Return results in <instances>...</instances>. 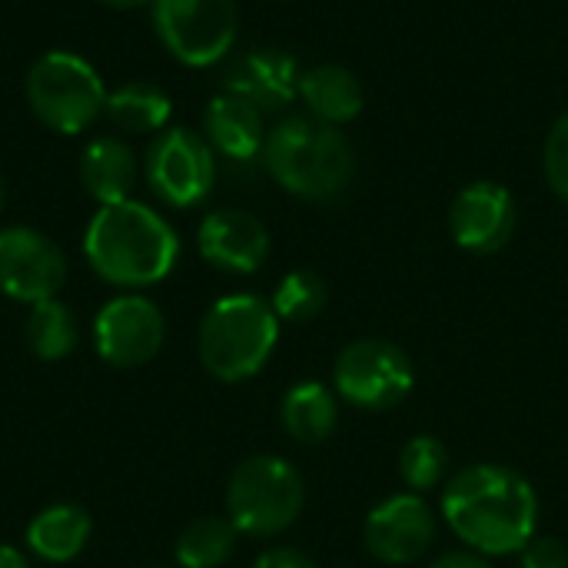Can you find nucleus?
Segmentation results:
<instances>
[{
	"instance_id": "1",
	"label": "nucleus",
	"mask_w": 568,
	"mask_h": 568,
	"mask_svg": "<svg viewBox=\"0 0 568 568\" xmlns=\"http://www.w3.org/2000/svg\"><path fill=\"white\" fill-rule=\"evenodd\" d=\"M439 513L466 549L503 559L519 556L536 536L539 496L523 473L499 463H473L446 483Z\"/></svg>"
},
{
	"instance_id": "2",
	"label": "nucleus",
	"mask_w": 568,
	"mask_h": 568,
	"mask_svg": "<svg viewBox=\"0 0 568 568\" xmlns=\"http://www.w3.org/2000/svg\"><path fill=\"white\" fill-rule=\"evenodd\" d=\"M83 256L100 280L140 290L170 276L180 256V240L153 206L123 200L93 213L83 233Z\"/></svg>"
},
{
	"instance_id": "3",
	"label": "nucleus",
	"mask_w": 568,
	"mask_h": 568,
	"mask_svg": "<svg viewBox=\"0 0 568 568\" xmlns=\"http://www.w3.org/2000/svg\"><path fill=\"white\" fill-rule=\"evenodd\" d=\"M260 160L286 193L310 203L343 196L356 176V153L346 133L310 113L280 120L266 133Z\"/></svg>"
},
{
	"instance_id": "4",
	"label": "nucleus",
	"mask_w": 568,
	"mask_h": 568,
	"mask_svg": "<svg viewBox=\"0 0 568 568\" xmlns=\"http://www.w3.org/2000/svg\"><path fill=\"white\" fill-rule=\"evenodd\" d=\"M280 343V316L256 293H233L216 300L196 336L200 363L220 383L253 379Z\"/></svg>"
},
{
	"instance_id": "5",
	"label": "nucleus",
	"mask_w": 568,
	"mask_h": 568,
	"mask_svg": "<svg viewBox=\"0 0 568 568\" xmlns=\"http://www.w3.org/2000/svg\"><path fill=\"white\" fill-rule=\"evenodd\" d=\"M306 503L303 476L280 456H250L226 486V519L240 536L273 539L286 532Z\"/></svg>"
},
{
	"instance_id": "6",
	"label": "nucleus",
	"mask_w": 568,
	"mask_h": 568,
	"mask_svg": "<svg viewBox=\"0 0 568 568\" xmlns=\"http://www.w3.org/2000/svg\"><path fill=\"white\" fill-rule=\"evenodd\" d=\"M106 97L93 63L70 50L43 53L27 73V103L33 116L63 136L90 130L106 110Z\"/></svg>"
},
{
	"instance_id": "7",
	"label": "nucleus",
	"mask_w": 568,
	"mask_h": 568,
	"mask_svg": "<svg viewBox=\"0 0 568 568\" xmlns=\"http://www.w3.org/2000/svg\"><path fill=\"white\" fill-rule=\"evenodd\" d=\"M413 359L389 339H353L333 363V393L363 413L396 409L413 393Z\"/></svg>"
},
{
	"instance_id": "8",
	"label": "nucleus",
	"mask_w": 568,
	"mask_h": 568,
	"mask_svg": "<svg viewBox=\"0 0 568 568\" xmlns=\"http://www.w3.org/2000/svg\"><path fill=\"white\" fill-rule=\"evenodd\" d=\"M153 27L180 63L213 67L230 57L240 13L236 0H153Z\"/></svg>"
},
{
	"instance_id": "9",
	"label": "nucleus",
	"mask_w": 568,
	"mask_h": 568,
	"mask_svg": "<svg viewBox=\"0 0 568 568\" xmlns=\"http://www.w3.org/2000/svg\"><path fill=\"white\" fill-rule=\"evenodd\" d=\"M146 183L150 190L176 210H190L213 193L216 153L203 133L190 126H166L146 150Z\"/></svg>"
},
{
	"instance_id": "10",
	"label": "nucleus",
	"mask_w": 568,
	"mask_h": 568,
	"mask_svg": "<svg viewBox=\"0 0 568 568\" xmlns=\"http://www.w3.org/2000/svg\"><path fill=\"white\" fill-rule=\"evenodd\" d=\"M166 336V320L160 306L140 293H123L110 300L93 320V343L103 363L116 369H136L150 363Z\"/></svg>"
},
{
	"instance_id": "11",
	"label": "nucleus",
	"mask_w": 568,
	"mask_h": 568,
	"mask_svg": "<svg viewBox=\"0 0 568 568\" xmlns=\"http://www.w3.org/2000/svg\"><path fill=\"white\" fill-rule=\"evenodd\" d=\"M67 283L63 250L40 230L7 226L0 230V293L17 303H43Z\"/></svg>"
},
{
	"instance_id": "12",
	"label": "nucleus",
	"mask_w": 568,
	"mask_h": 568,
	"mask_svg": "<svg viewBox=\"0 0 568 568\" xmlns=\"http://www.w3.org/2000/svg\"><path fill=\"white\" fill-rule=\"evenodd\" d=\"M363 542L376 562L409 566L433 549L436 513L419 493H396L369 509Z\"/></svg>"
},
{
	"instance_id": "13",
	"label": "nucleus",
	"mask_w": 568,
	"mask_h": 568,
	"mask_svg": "<svg viewBox=\"0 0 568 568\" xmlns=\"http://www.w3.org/2000/svg\"><path fill=\"white\" fill-rule=\"evenodd\" d=\"M516 216V200L503 183L476 180L456 193L449 206V233L459 250L489 256L513 240Z\"/></svg>"
},
{
	"instance_id": "14",
	"label": "nucleus",
	"mask_w": 568,
	"mask_h": 568,
	"mask_svg": "<svg viewBox=\"0 0 568 568\" xmlns=\"http://www.w3.org/2000/svg\"><path fill=\"white\" fill-rule=\"evenodd\" d=\"M200 256L223 273H256L270 256V230L263 220L240 206H223L203 216L196 230Z\"/></svg>"
},
{
	"instance_id": "15",
	"label": "nucleus",
	"mask_w": 568,
	"mask_h": 568,
	"mask_svg": "<svg viewBox=\"0 0 568 568\" xmlns=\"http://www.w3.org/2000/svg\"><path fill=\"white\" fill-rule=\"evenodd\" d=\"M223 93L253 103L260 113L283 110L300 97V63L280 47L243 50L223 70Z\"/></svg>"
},
{
	"instance_id": "16",
	"label": "nucleus",
	"mask_w": 568,
	"mask_h": 568,
	"mask_svg": "<svg viewBox=\"0 0 568 568\" xmlns=\"http://www.w3.org/2000/svg\"><path fill=\"white\" fill-rule=\"evenodd\" d=\"M266 126H263V113L233 97V93H220L210 100L206 113H203V136L213 146V153L233 160V163H250L263 156V143H266Z\"/></svg>"
},
{
	"instance_id": "17",
	"label": "nucleus",
	"mask_w": 568,
	"mask_h": 568,
	"mask_svg": "<svg viewBox=\"0 0 568 568\" xmlns=\"http://www.w3.org/2000/svg\"><path fill=\"white\" fill-rule=\"evenodd\" d=\"M300 97H303L310 116H316L329 126H343V123L356 120L366 103L363 83L356 80L353 70H346L339 63H320V67L303 70Z\"/></svg>"
},
{
	"instance_id": "18",
	"label": "nucleus",
	"mask_w": 568,
	"mask_h": 568,
	"mask_svg": "<svg viewBox=\"0 0 568 568\" xmlns=\"http://www.w3.org/2000/svg\"><path fill=\"white\" fill-rule=\"evenodd\" d=\"M80 183L100 203L113 206L130 200L136 186V156L120 136H97L80 156Z\"/></svg>"
},
{
	"instance_id": "19",
	"label": "nucleus",
	"mask_w": 568,
	"mask_h": 568,
	"mask_svg": "<svg viewBox=\"0 0 568 568\" xmlns=\"http://www.w3.org/2000/svg\"><path fill=\"white\" fill-rule=\"evenodd\" d=\"M280 423L296 443L320 446L336 433L339 396L316 379H303L286 389V396L280 403Z\"/></svg>"
},
{
	"instance_id": "20",
	"label": "nucleus",
	"mask_w": 568,
	"mask_h": 568,
	"mask_svg": "<svg viewBox=\"0 0 568 568\" xmlns=\"http://www.w3.org/2000/svg\"><path fill=\"white\" fill-rule=\"evenodd\" d=\"M90 516L87 509L73 506V503H57L47 506L43 513L33 516V523L27 526V549L43 559V562H70L77 559L87 542H90Z\"/></svg>"
},
{
	"instance_id": "21",
	"label": "nucleus",
	"mask_w": 568,
	"mask_h": 568,
	"mask_svg": "<svg viewBox=\"0 0 568 568\" xmlns=\"http://www.w3.org/2000/svg\"><path fill=\"white\" fill-rule=\"evenodd\" d=\"M103 113L123 133H160L170 123L173 103L153 83H123L106 97Z\"/></svg>"
},
{
	"instance_id": "22",
	"label": "nucleus",
	"mask_w": 568,
	"mask_h": 568,
	"mask_svg": "<svg viewBox=\"0 0 568 568\" xmlns=\"http://www.w3.org/2000/svg\"><path fill=\"white\" fill-rule=\"evenodd\" d=\"M236 526L223 516H200L193 519L176 539V562L180 568H220L236 552Z\"/></svg>"
},
{
	"instance_id": "23",
	"label": "nucleus",
	"mask_w": 568,
	"mask_h": 568,
	"mask_svg": "<svg viewBox=\"0 0 568 568\" xmlns=\"http://www.w3.org/2000/svg\"><path fill=\"white\" fill-rule=\"evenodd\" d=\"M27 346L33 349L37 359H47V363L70 356L77 346V320L70 306H63L57 296L33 303L27 316Z\"/></svg>"
},
{
	"instance_id": "24",
	"label": "nucleus",
	"mask_w": 568,
	"mask_h": 568,
	"mask_svg": "<svg viewBox=\"0 0 568 568\" xmlns=\"http://www.w3.org/2000/svg\"><path fill=\"white\" fill-rule=\"evenodd\" d=\"M329 303V286L316 270H293L286 273L273 290V313L283 323H310L316 320Z\"/></svg>"
},
{
	"instance_id": "25",
	"label": "nucleus",
	"mask_w": 568,
	"mask_h": 568,
	"mask_svg": "<svg viewBox=\"0 0 568 568\" xmlns=\"http://www.w3.org/2000/svg\"><path fill=\"white\" fill-rule=\"evenodd\" d=\"M449 469V449L436 436H413L399 449V479L409 493H429L443 483Z\"/></svg>"
},
{
	"instance_id": "26",
	"label": "nucleus",
	"mask_w": 568,
	"mask_h": 568,
	"mask_svg": "<svg viewBox=\"0 0 568 568\" xmlns=\"http://www.w3.org/2000/svg\"><path fill=\"white\" fill-rule=\"evenodd\" d=\"M542 173L552 193L568 203V110L552 123L542 146Z\"/></svg>"
},
{
	"instance_id": "27",
	"label": "nucleus",
	"mask_w": 568,
	"mask_h": 568,
	"mask_svg": "<svg viewBox=\"0 0 568 568\" xmlns=\"http://www.w3.org/2000/svg\"><path fill=\"white\" fill-rule=\"evenodd\" d=\"M523 568H568V549L562 539L556 536H532L526 549L519 552Z\"/></svg>"
},
{
	"instance_id": "28",
	"label": "nucleus",
	"mask_w": 568,
	"mask_h": 568,
	"mask_svg": "<svg viewBox=\"0 0 568 568\" xmlns=\"http://www.w3.org/2000/svg\"><path fill=\"white\" fill-rule=\"evenodd\" d=\"M253 568H316V562L293 546H273L253 562Z\"/></svg>"
},
{
	"instance_id": "29",
	"label": "nucleus",
	"mask_w": 568,
	"mask_h": 568,
	"mask_svg": "<svg viewBox=\"0 0 568 568\" xmlns=\"http://www.w3.org/2000/svg\"><path fill=\"white\" fill-rule=\"evenodd\" d=\"M426 568H493L486 556L473 552V549H463V552H446L439 556L436 562H429Z\"/></svg>"
},
{
	"instance_id": "30",
	"label": "nucleus",
	"mask_w": 568,
	"mask_h": 568,
	"mask_svg": "<svg viewBox=\"0 0 568 568\" xmlns=\"http://www.w3.org/2000/svg\"><path fill=\"white\" fill-rule=\"evenodd\" d=\"M0 568H30V562L23 559L20 549L13 546H0Z\"/></svg>"
},
{
	"instance_id": "31",
	"label": "nucleus",
	"mask_w": 568,
	"mask_h": 568,
	"mask_svg": "<svg viewBox=\"0 0 568 568\" xmlns=\"http://www.w3.org/2000/svg\"><path fill=\"white\" fill-rule=\"evenodd\" d=\"M100 3H106V7H113V10H136V7L153 3V0H100Z\"/></svg>"
},
{
	"instance_id": "32",
	"label": "nucleus",
	"mask_w": 568,
	"mask_h": 568,
	"mask_svg": "<svg viewBox=\"0 0 568 568\" xmlns=\"http://www.w3.org/2000/svg\"><path fill=\"white\" fill-rule=\"evenodd\" d=\"M0 206H3V180H0Z\"/></svg>"
}]
</instances>
